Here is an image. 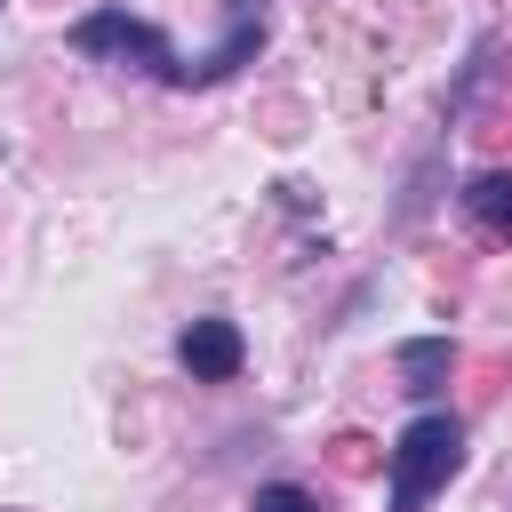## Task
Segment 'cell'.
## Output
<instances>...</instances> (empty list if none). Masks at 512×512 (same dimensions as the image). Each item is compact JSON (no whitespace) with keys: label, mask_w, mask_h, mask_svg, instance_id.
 I'll return each instance as SVG.
<instances>
[{"label":"cell","mask_w":512,"mask_h":512,"mask_svg":"<svg viewBox=\"0 0 512 512\" xmlns=\"http://www.w3.org/2000/svg\"><path fill=\"white\" fill-rule=\"evenodd\" d=\"M72 48L96 56V64H144L152 80L192 88V64L168 48V32L144 24V16H128V8H96V16H80V24H72Z\"/></svg>","instance_id":"obj_2"},{"label":"cell","mask_w":512,"mask_h":512,"mask_svg":"<svg viewBox=\"0 0 512 512\" xmlns=\"http://www.w3.org/2000/svg\"><path fill=\"white\" fill-rule=\"evenodd\" d=\"M176 360H184L200 384H232V376H240V360H248V344H240V328H232V320H192V328L176 336Z\"/></svg>","instance_id":"obj_3"},{"label":"cell","mask_w":512,"mask_h":512,"mask_svg":"<svg viewBox=\"0 0 512 512\" xmlns=\"http://www.w3.org/2000/svg\"><path fill=\"white\" fill-rule=\"evenodd\" d=\"M464 216L488 232V240H512V168H480L464 184Z\"/></svg>","instance_id":"obj_5"},{"label":"cell","mask_w":512,"mask_h":512,"mask_svg":"<svg viewBox=\"0 0 512 512\" xmlns=\"http://www.w3.org/2000/svg\"><path fill=\"white\" fill-rule=\"evenodd\" d=\"M392 368H400V392H408V400H432V392L448 384V368H456V344H448V336H408V344L392 352Z\"/></svg>","instance_id":"obj_4"},{"label":"cell","mask_w":512,"mask_h":512,"mask_svg":"<svg viewBox=\"0 0 512 512\" xmlns=\"http://www.w3.org/2000/svg\"><path fill=\"white\" fill-rule=\"evenodd\" d=\"M464 464V424L456 416H416L392 440V512H424Z\"/></svg>","instance_id":"obj_1"},{"label":"cell","mask_w":512,"mask_h":512,"mask_svg":"<svg viewBox=\"0 0 512 512\" xmlns=\"http://www.w3.org/2000/svg\"><path fill=\"white\" fill-rule=\"evenodd\" d=\"M248 512H320V496H312V488H296V480H272V488H256V496H248Z\"/></svg>","instance_id":"obj_6"}]
</instances>
